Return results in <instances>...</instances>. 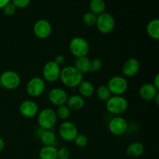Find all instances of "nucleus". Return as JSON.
I'll return each mask as SVG.
<instances>
[{"instance_id": "f257e3e1", "label": "nucleus", "mask_w": 159, "mask_h": 159, "mask_svg": "<svg viewBox=\"0 0 159 159\" xmlns=\"http://www.w3.org/2000/svg\"><path fill=\"white\" fill-rule=\"evenodd\" d=\"M60 79L62 83L68 88H75L83 80V75L74 66L68 65L61 70Z\"/></svg>"}, {"instance_id": "f03ea898", "label": "nucleus", "mask_w": 159, "mask_h": 159, "mask_svg": "<svg viewBox=\"0 0 159 159\" xmlns=\"http://www.w3.org/2000/svg\"><path fill=\"white\" fill-rule=\"evenodd\" d=\"M37 123L42 130H53L57 124L55 111L51 108H45L37 113Z\"/></svg>"}, {"instance_id": "7ed1b4c3", "label": "nucleus", "mask_w": 159, "mask_h": 159, "mask_svg": "<svg viewBox=\"0 0 159 159\" xmlns=\"http://www.w3.org/2000/svg\"><path fill=\"white\" fill-rule=\"evenodd\" d=\"M109 113L116 116L124 113L128 108V102L123 96H113L106 102Z\"/></svg>"}, {"instance_id": "20e7f679", "label": "nucleus", "mask_w": 159, "mask_h": 159, "mask_svg": "<svg viewBox=\"0 0 159 159\" xmlns=\"http://www.w3.org/2000/svg\"><path fill=\"white\" fill-rule=\"evenodd\" d=\"M69 50L75 57H84L89 54L90 47L85 39L81 37H75L70 41Z\"/></svg>"}, {"instance_id": "39448f33", "label": "nucleus", "mask_w": 159, "mask_h": 159, "mask_svg": "<svg viewBox=\"0 0 159 159\" xmlns=\"http://www.w3.org/2000/svg\"><path fill=\"white\" fill-rule=\"evenodd\" d=\"M96 25L101 34H109L114 30L116 22L111 14L104 12L97 16Z\"/></svg>"}, {"instance_id": "423d86ee", "label": "nucleus", "mask_w": 159, "mask_h": 159, "mask_svg": "<svg viewBox=\"0 0 159 159\" xmlns=\"http://www.w3.org/2000/svg\"><path fill=\"white\" fill-rule=\"evenodd\" d=\"M107 87L113 96H122L128 89V82L123 76L116 75L109 80Z\"/></svg>"}, {"instance_id": "0eeeda50", "label": "nucleus", "mask_w": 159, "mask_h": 159, "mask_svg": "<svg viewBox=\"0 0 159 159\" xmlns=\"http://www.w3.org/2000/svg\"><path fill=\"white\" fill-rule=\"evenodd\" d=\"M0 83L2 88L8 90H13L18 88L20 84V77L17 72L14 71H3L0 75Z\"/></svg>"}, {"instance_id": "6e6552de", "label": "nucleus", "mask_w": 159, "mask_h": 159, "mask_svg": "<svg viewBox=\"0 0 159 159\" xmlns=\"http://www.w3.org/2000/svg\"><path fill=\"white\" fill-rule=\"evenodd\" d=\"M45 90V82L40 77H34L30 79L26 85V93L30 97H38Z\"/></svg>"}, {"instance_id": "1a4fd4ad", "label": "nucleus", "mask_w": 159, "mask_h": 159, "mask_svg": "<svg viewBox=\"0 0 159 159\" xmlns=\"http://www.w3.org/2000/svg\"><path fill=\"white\" fill-rule=\"evenodd\" d=\"M61 68L54 61H48L43 68V77L48 82H54L60 79Z\"/></svg>"}, {"instance_id": "9d476101", "label": "nucleus", "mask_w": 159, "mask_h": 159, "mask_svg": "<svg viewBox=\"0 0 159 159\" xmlns=\"http://www.w3.org/2000/svg\"><path fill=\"white\" fill-rule=\"evenodd\" d=\"M108 129L112 134L115 136H122L128 130V124L124 118L119 116H115L109 122Z\"/></svg>"}, {"instance_id": "9b49d317", "label": "nucleus", "mask_w": 159, "mask_h": 159, "mask_svg": "<svg viewBox=\"0 0 159 159\" xmlns=\"http://www.w3.org/2000/svg\"><path fill=\"white\" fill-rule=\"evenodd\" d=\"M58 133L61 138L64 141L70 142V141H74L75 137L79 134V131H78L77 127L74 123L65 120L59 127Z\"/></svg>"}, {"instance_id": "f8f14e48", "label": "nucleus", "mask_w": 159, "mask_h": 159, "mask_svg": "<svg viewBox=\"0 0 159 159\" xmlns=\"http://www.w3.org/2000/svg\"><path fill=\"white\" fill-rule=\"evenodd\" d=\"M33 31L36 37L39 39H46L52 32L51 23L46 20H39L34 23Z\"/></svg>"}, {"instance_id": "ddd939ff", "label": "nucleus", "mask_w": 159, "mask_h": 159, "mask_svg": "<svg viewBox=\"0 0 159 159\" xmlns=\"http://www.w3.org/2000/svg\"><path fill=\"white\" fill-rule=\"evenodd\" d=\"M68 96L66 91L61 88H54L49 92L48 99L49 101L56 107L65 105L68 100Z\"/></svg>"}, {"instance_id": "4468645a", "label": "nucleus", "mask_w": 159, "mask_h": 159, "mask_svg": "<svg viewBox=\"0 0 159 159\" xmlns=\"http://www.w3.org/2000/svg\"><path fill=\"white\" fill-rule=\"evenodd\" d=\"M19 111L20 114L24 117L33 118L38 113L39 107L37 102L29 99L21 102L19 107Z\"/></svg>"}, {"instance_id": "2eb2a0df", "label": "nucleus", "mask_w": 159, "mask_h": 159, "mask_svg": "<svg viewBox=\"0 0 159 159\" xmlns=\"http://www.w3.org/2000/svg\"><path fill=\"white\" fill-rule=\"evenodd\" d=\"M140 62L138 59L131 57L126 61L122 67V72L124 76L128 78L134 77L140 70Z\"/></svg>"}, {"instance_id": "dca6fc26", "label": "nucleus", "mask_w": 159, "mask_h": 159, "mask_svg": "<svg viewBox=\"0 0 159 159\" xmlns=\"http://www.w3.org/2000/svg\"><path fill=\"white\" fill-rule=\"evenodd\" d=\"M158 93V90L152 83H144L139 89L140 96L145 101L154 100Z\"/></svg>"}, {"instance_id": "f3484780", "label": "nucleus", "mask_w": 159, "mask_h": 159, "mask_svg": "<svg viewBox=\"0 0 159 159\" xmlns=\"http://www.w3.org/2000/svg\"><path fill=\"white\" fill-rule=\"evenodd\" d=\"M66 106L72 111H79L85 106V99L80 95H72L68 98Z\"/></svg>"}, {"instance_id": "a211bd4d", "label": "nucleus", "mask_w": 159, "mask_h": 159, "mask_svg": "<svg viewBox=\"0 0 159 159\" xmlns=\"http://www.w3.org/2000/svg\"><path fill=\"white\" fill-rule=\"evenodd\" d=\"M144 152V145L141 142L135 141L129 144L126 150L127 156L132 158H137L141 157Z\"/></svg>"}, {"instance_id": "6ab92c4d", "label": "nucleus", "mask_w": 159, "mask_h": 159, "mask_svg": "<svg viewBox=\"0 0 159 159\" xmlns=\"http://www.w3.org/2000/svg\"><path fill=\"white\" fill-rule=\"evenodd\" d=\"M42 130V129H41ZM57 136L53 130H42L40 134V140L43 146H54Z\"/></svg>"}, {"instance_id": "aec40b11", "label": "nucleus", "mask_w": 159, "mask_h": 159, "mask_svg": "<svg viewBox=\"0 0 159 159\" xmlns=\"http://www.w3.org/2000/svg\"><path fill=\"white\" fill-rule=\"evenodd\" d=\"M79 92L80 93V96L83 98H89L93 96L95 93V87L89 81H84L81 82L79 85Z\"/></svg>"}, {"instance_id": "412c9836", "label": "nucleus", "mask_w": 159, "mask_h": 159, "mask_svg": "<svg viewBox=\"0 0 159 159\" xmlns=\"http://www.w3.org/2000/svg\"><path fill=\"white\" fill-rule=\"evenodd\" d=\"M90 60L87 56L76 57L74 67L82 75L89 72Z\"/></svg>"}, {"instance_id": "4be33fe9", "label": "nucleus", "mask_w": 159, "mask_h": 159, "mask_svg": "<svg viewBox=\"0 0 159 159\" xmlns=\"http://www.w3.org/2000/svg\"><path fill=\"white\" fill-rule=\"evenodd\" d=\"M40 159H57V149L54 146H43L39 152Z\"/></svg>"}, {"instance_id": "5701e85b", "label": "nucleus", "mask_w": 159, "mask_h": 159, "mask_svg": "<svg viewBox=\"0 0 159 159\" xmlns=\"http://www.w3.org/2000/svg\"><path fill=\"white\" fill-rule=\"evenodd\" d=\"M147 33L149 37L153 40H158L159 39V20L154 19L151 20L147 25Z\"/></svg>"}, {"instance_id": "b1692460", "label": "nucleus", "mask_w": 159, "mask_h": 159, "mask_svg": "<svg viewBox=\"0 0 159 159\" xmlns=\"http://www.w3.org/2000/svg\"><path fill=\"white\" fill-rule=\"evenodd\" d=\"M90 12L99 16L104 12L106 9V3L104 0H91L89 2Z\"/></svg>"}, {"instance_id": "393cba45", "label": "nucleus", "mask_w": 159, "mask_h": 159, "mask_svg": "<svg viewBox=\"0 0 159 159\" xmlns=\"http://www.w3.org/2000/svg\"><path fill=\"white\" fill-rule=\"evenodd\" d=\"M96 95H97L98 98L101 101H103V102H107L112 96L111 93H110L107 85H100V86H99V88L96 90Z\"/></svg>"}, {"instance_id": "a878e982", "label": "nucleus", "mask_w": 159, "mask_h": 159, "mask_svg": "<svg viewBox=\"0 0 159 159\" xmlns=\"http://www.w3.org/2000/svg\"><path fill=\"white\" fill-rule=\"evenodd\" d=\"M55 113L57 119H60L65 121L69 118L70 115H71V110H69V108H68L66 106V104H65V105L57 107V109L55 111Z\"/></svg>"}, {"instance_id": "bb28decb", "label": "nucleus", "mask_w": 159, "mask_h": 159, "mask_svg": "<svg viewBox=\"0 0 159 159\" xmlns=\"http://www.w3.org/2000/svg\"><path fill=\"white\" fill-rule=\"evenodd\" d=\"M97 20V16L96 14L93 13L92 12H88L84 14L82 17V21L86 26H95Z\"/></svg>"}, {"instance_id": "cd10ccee", "label": "nucleus", "mask_w": 159, "mask_h": 159, "mask_svg": "<svg viewBox=\"0 0 159 159\" xmlns=\"http://www.w3.org/2000/svg\"><path fill=\"white\" fill-rule=\"evenodd\" d=\"M74 142L77 147L84 148L87 145V144H88V138H87L85 134H78V135L74 139Z\"/></svg>"}, {"instance_id": "c85d7f7f", "label": "nucleus", "mask_w": 159, "mask_h": 159, "mask_svg": "<svg viewBox=\"0 0 159 159\" xmlns=\"http://www.w3.org/2000/svg\"><path fill=\"white\" fill-rule=\"evenodd\" d=\"M102 67V61L99 58H95L90 61L89 71L91 72H96L99 71Z\"/></svg>"}, {"instance_id": "c756f323", "label": "nucleus", "mask_w": 159, "mask_h": 159, "mask_svg": "<svg viewBox=\"0 0 159 159\" xmlns=\"http://www.w3.org/2000/svg\"><path fill=\"white\" fill-rule=\"evenodd\" d=\"M16 9L17 8L11 2L8 3V4H6L2 8L3 12L7 16H13L16 13Z\"/></svg>"}, {"instance_id": "7c9ffc66", "label": "nucleus", "mask_w": 159, "mask_h": 159, "mask_svg": "<svg viewBox=\"0 0 159 159\" xmlns=\"http://www.w3.org/2000/svg\"><path fill=\"white\" fill-rule=\"evenodd\" d=\"M70 157V151L67 148H61L57 150V159H68Z\"/></svg>"}, {"instance_id": "2f4dec72", "label": "nucleus", "mask_w": 159, "mask_h": 159, "mask_svg": "<svg viewBox=\"0 0 159 159\" xmlns=\"http://www.w3.org/2000/svg\"><path fill=\"white\" fill-rule=\"evenodd\" d=\"M30 1L31 0H12L11 2L18 9H24L29 6Z\"/></svg>"}, {"instance_id": "473e14b6", "label": "nucleus", "mask_w": 159, "mask_h": 159, "mask_svg": "<svg viewBox=\"0 0 159 159\" xmlns=\"http://www.w3.org/2000/svg\"><path fill=\"white\" fill-rule=\"evenodd\" d=\"M65 58L63 55H57V57H55L54 61L55 62L57 65H58L59 66H61V65H63V64L65 63Z\"/></svg>"}, {"instance_id": "72a5a7b5", "label": "nucleus", "mask_w": 159, "mask_h": 159, "mask_svg": "<svg viewBox=\"0 0 159 159\" xmlns=\"http://www.w3.org/2000/svg\"><path fill=\"white\" fill-rule=\"evenodd\" d=\"M154 85V86L157 89L159 90V74H157L155 75V79H154V82L152 83Z\"/></svg>"}, {"instance_id": "f704fd0d", "label": "nucleus", "mask_w": 159, "mask_h": 159, "mask_svg": "<svg viewBox=\"0 0 159 159\" xmlns=\"http://www.w3.org/2000/svg\"><path fill=\"white\" fill-rule=\"evenodd\" d=\"M11 0H0V9H2L6 4L10 2Z\"/></svg>"}, {"instance_id": "c9c22d12", "label": "nucleus", "mask_w": 159, "mask_h": 159, "mask_svg": "<svg viewBox=\"0 0 159 159\" xmlns=\"http://www.w3.org/2000/svg\"><path fill=\"white\" fill-rule=\"evenodd\" d=\"M5 148V141L2 138H0V152H2Z\"/></svg>"}, {"instance_id": "e433bc0d", "label": "nucleus", "mask_w": 159, "mask_h": 159, "mask_svg": "<svg viewBox=\"0 0 159 159\" xmlns=\"http://www.w3.org/2000/svg\"><path fill=\"white\" fill-rule=\"evenodd\" d=\"M154 100L155 101V103H156V105H159V93L157 94V96H155V99H154Z\"/></svg>"}, {"instance_id": "4c0bfd02", "label": "nucleus", "mask_w": 159, "mask_h": 159, "mask_svg": "<svg viewBox=\"0 0 159 159\" xmlns=\"http://www.w3.org/2000/svg\"><path fill=\"white\" fill-rule=\"evenodd\" d=\"M1 88H2V85H1V83H0V89H1Z\"/></svg>"}]
</instances>
